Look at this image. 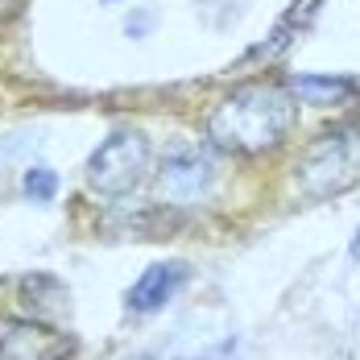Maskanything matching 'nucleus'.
<instances>
[{
  "label": "nucleus",
  "mask_w": 360,
  "mask_h": 360,
  "mask_svg": "<svg viewBox=\"0 0 360 360\" xmlns=\"http://www.w3.org/2000/svg\"><path fill=\"white\" fill-rule=\"evenodd\" d=\"M75 344L67 335H54L37 323H25V319H8L0 323V356L13 360H50V356H67Z\"/></svg>",
  "instance_id": "obj_5"
},
{
  "label": "nucleus",
  "mask_w": 360,
  "mask_h": 360,
  "mask_svg": "<svg viewBox=\"0 0 360 360\" xmlns=\"http://www.w3.org/2000/svg\"><path fill=\"white\" fill-rule=\"evenodd\" d=\"M149 170V141L141 133H112L87 162V182L100 195H124Z\"/></svg>",
  "instance_id": "obj_3"
},
{
  "label": "nucleus",
  "mask_w": 360,
  "mask_h": 360,
  "mask_svg": "<svg viewBox=\"0 0 360 360\" xmlns=\"http://www.w3.org/2000/svg\"><path fill=\"white\" fill-rule=\"evenodd\" d=\"M352 252H360V232H356V240H352Z\"/></svg>",
  "instance_id": "obj_11"
},
{
  "label": "nucleus",
  "mask_w": 360,
  "mask_h": 360,
  "mask_svg": "<svg viewBox=\"0 0 360 360\" xmlns=\"http://www.w3.org/2000/svg\"><path fill=\"white\" fill-rule=\"evenodd\" d=\"M216 182V166L207 153L199 149H170L162 158V170H158V195L174 207H191L199 199H207Z\"/></svg>",
  "instance_id": "obj_4"
},
{
  "label": "nucleus",
  "mask_w": 360,
  "mask_h": 360,
  "mask_svg": "<svg viewBox=\"0 0 360 360\" xmlns=\"http://www.w3.org/2000/svg\"><path fill=\"white\" fill-rule=\"evenodd\" d=\"M182 278H186V265H179V261L149 265L137 278V286L129 290V307L133 311H158V307H166L174 298V290L182 286Z\"/></svg>",
  "instance_id": "obj_6"
},
{
  "label": "nucleus",
  "mask_w": 360,
  "mask_h": 360,
  "mask_svg": "<svg viewBox=\"0 0 360 360\" xmlns=\"http://www.w3.org/2000/svg\"><path fill=\"white\" fill-rule=\"evenodd\" d=\"M54 191H58V174H54L50 166H34V170H25V195H30L34 203H50Z\"/></svg>",
  "instance_id": "obj_9"
},
{
  "label": "nucleus",
  "mask_w": 360,
  "mask_h": 360,
  "mask_svg": "<svg viewBox=\"0 0 360 360\" xmlns=\"http://www.w3.org/2000/svg\"><path fill=\"white\" fill-rule=\"evenodd\" d=\"M294 96L311 100V104H331V100H344L352 91V79H319V75H298L290 79Z\"/></svg>",
  "instance_id": "obj_8"
},
{
  "label": "nucleus",
  "mask_w": 360,
  "mask_h": 360,
  "mask_svg": "<svg viewBox=\"0 0 360 360\" xmlns=\"http://www.w3.org/2000/svg\"><path fill=\"white\" fill-rule=\"evenodd\" d=\"M298 120V104L278 83H245L236 87L207 120L212 141L232 153H265L282 145Z\"/></svg>",
  "instance_id": "obj_1"
},
{
  "label": "nucleus",
  "mask_w": 360,
  "mask_h": 360,
  "mask_svg": "<svg viewBox=\"0 0 360 360\" xmlns=\"http://www.w3.org/2000/svg\"><path fill=\"white\" fill-rule=\"evenodd\" d=\"M360 179V120L327 129L298 162V191L307 199L340 195Z\"/></svg>",
  "instance_id": "obj_2"
},
{
  "label": "nucleus",
  "mask_w": 360,
  "mask_h": 360,
  "mask_svg": "<svg viewBox=\"0 0 360 360\" xmlns=\"http://www.w3.org/2000/svg\"><path fill=\"white\" fill-rule=\"evenodd\" d=\"M25 8V0H0V21H8V17H17Z\"/></svg>",
  "instance_id": "obj_10"
},
{
  "label": "nucleus",
  "mask_w": 360,
  "mask_h": 360,
  "mask_svg": "<svg viewBox=\"0 0 360 360\" xmlns=\"http://www.w3.org/2000/svg\"><path fill=\"white\" fill-rule=\"evenodd\" d=\"M315 13H319V0H294V8L274 25L269 41H261V46L252 50V58H278V54H286L290 46H294V37L315 21Z\"/></svg>",
  "instance_id": "obj_7"
}]
</instances>
